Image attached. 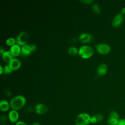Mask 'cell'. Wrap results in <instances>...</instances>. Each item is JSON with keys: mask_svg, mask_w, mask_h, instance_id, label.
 I'll list each match as a JSON object with an SVG mask.
<instances>
[{"mask_svg": "<svg viewBox=\"0 0 125 125\" xmlns=\"http://www.w3.org/2000/svg\"><path fill=\"white\" fill-rule=\"evenodd\" d=\"M25 97L21 95H17L11 99L10 102V107L15 110H19L22 108L26 103Z\"/></svg>", "mask_w": 125, "mask_h": 125, "instance_id": "6da1fadb", "label": "cell"}, {"mask_svg": "<svg viewBox=\"0 0 125 125\" xmlns=\"http://www.w3.org/2000/svg\"><path fill=\"white\" fill-rule=\"evenodd\" d=\"M94 53L93 48L87 45H83L79 48L78 54L83 59H87L90 58Z\"/></svg>", "mask_w": 125, "mask_h": 125, "instance_id": "7a4b0ae2", "label": "cell"}, {"mask_svg": "<svg viewBox=\"0 0 125 125\" xmlns=\"http://www.w3.org/2000/svg\"><path fill=\"white\" fill-rule=\"evenodd\" d=\"M91 116L86 113H81L76 118V125H87L90 123Z\"/></svg>", "mask_w": 125, "mask_h": 125, "instance_id": "3957f363", "label": "cell"}, {"mask_svg": "<svg viewBox=\"0 0 125 125\" xmlns=\"http://www.w3.org/2000/svg\"><path fill=\"white\" fill-rule=\"evenodd\" d=\"M95 48L97 51L102 55H106L111 51L110 45L104 43H101L97 44L95 46Z\"/></svg>", "mask_w": 125, "mask_h": 125, "instance_id": "277c9868", "label": "cell"}, {"mask_svg": "<svg viewBox=\"0 0 125 125\" xmlns=\"http://www.w3.org/2000/svg\"><path fill=\"white\" fill-rule=\"evenodd\" d=\"M28 34L25 31H22L20 33L16 38V43L19 45L22 46L26 44L28 42Z\"/></svg>", "mask_w": 125, "mask_h": 125, "instance_id": "5b68a950", "label": "cell"}, {"mask_svg": "<svg viewBox=\"0 0 125 125\" xmlns=\"http://www.w3.org/2000/svg\"><path fill=\"white\" fill-rule=\"evenodd\" d=\"M124 20V16L121 13L117 14L113 19L112 25L115 28L120 26Z\"/></svg>", "mask_w": 125, "mask_h": 125, "instance_id": "8992f818", "label": "cell"}, {"mask_svg": "<svg viewBox=\"0 0 125 125\" xmlns=\"http://www.w3.org/2000/svg\"><path fill=\"white\" fill-rule=\"evenodd\" d=\"M93 37L92 34L88 33H81L79 36V40L82 43H88L92 41Z\"/></svg>", "mask_w": 125, "mask_h": 125, "instance_id": "52a82bcc", "label": "cell"}, {"mask_svg": "<svg viewBox=\"0 0 125 125\" xmlns=\"http://www.w3.org/2000/svg\"><path fill=\"white\" fill-rule=\"evenodd\" d=\"M8 119L12 123H17L19 118V114L17 110H11L8 113Z\"/></svg>", "mask_w": 125, "mask_h": 125, "instance_id": "ba28073f", "label": "cell"}, {"mask_svg": "<svg viewBox=\"0 0 125 125\" xmlns=\"http://www.w3.org/2000/svg\"><path fill=\"white\" fill-rule=\"evenodd\" d=\"M47 106L43 104H38L35 107V111L39 115L45 113L47 111Z\"/></svg>", "mask_w": 125, "mask_h": 125, "instance_id": "9c48e42d", "label": "cell"}, {"mask_svg": "<svg viewBox=\"0 0 125 125\" xmlns=\"http://www.w3.org/2000/svg\"><path fill=\"white\" fill-rule=\"evenodd\" d=\"M8 64L12 70H16L20 68L21 66V62L19 59L17 58H13L10 62Z\"/></svg>", "mask_w": 125, "mask_h": 125, "instance_id": "30bf717a", "label": "cell"}, {"mask_svg": "<svg viewBox=\"0 0 125 125\" xmlns=\"http://www.w3.org/2000/svg\"><path fill=\"white\" fill-rule=\"evenodd\" d=\"M107 71V66L105 63H101L97 67V73L100 76H104L106 74Z\"/></svg>", "mask_w": 125, "mask_h": 125, "instance_id": "8fae6325", "label": "cell"}, {"mask_svg": "<svg viewBox=\"0 0 125 125\" xmlns=\"http://www.w3.org/2000/svg\"><path fill=\"white\" fill-rule=\"evenodd\" d=\"M10 51L14 57L18 56L21 53V47L19 44L16 43L10 47Z\"/></svg>", "mask_w": 125, "mask_h": 125, "instance_id": "7c38bea8", "label": "cell"}, {"mask_svg": "<svg viewBox=\"0 0 125 125\" xmlns=\"http://www.w3.org/2000/svg\"><path fill=\"white\" fill-rule=\"evenodd\" d=\"M10 107V103L5 100H2L0 102V109L2 112H5L9 110Z\"/></svg>", "mask_w": 125, "mask_h": 125, "instance_id": "4fadbf2b", "label": "cell"}, {"mask_svg": "<svg viewBox=\"0 0 125 125\" xmlns=\"http://www.w3.org/2000/svg\"><path fill=\"white\" fill-rule=\"evenodd\" d=\"M2 58L5 62L9 63L14 58L10 51H5L2 55Z\"/></svg>", "mask_w": 125, "mask_h": 125, "instance_id": "5bb4252c", "label": "cell"}, {"mask_svg": "<svg viewBox=\"0 0 125 125\" xmlns=\"http://www.w3.org/2000/svg\"><path fill=\"white\" fill-rule=\"evenodd\" d=\"M32 52L30 44H26L21 46V53L24 56H28Z\"/></svg>", "mask_w": 125, "mask_h": 125, "instance_id": "9a60e30c", "label": "cell"}, {"mask_svg": "<svg viewBox=\"0 0 125 125\" xmlns=\"http://www.w3.org/2000/svg\"><path fill=\"white\" fill-rule=\"evenodd\" d=\"M103 119V116L101 114H97L91 116L90 123L97 124L101 122Z\"/></svg>", "mask_w": 125, "mask_h": 125, "instance_id": "2e32d148", "label": "cell"}, {"mask_svg": "<svg viewBox=\"0 0 125 125\" xmlns=\"http://www.w3.org/2000/svg\"><path fill=\"white\" fill-rule=\"evenodd\" d=\"M68 53L71 56H75L78 53L79 49L74 46H70L68 49Z\"/></svg>", "mask_w": 125, "mask_h": 125, "instance_id": "e0dca14e", "label": "cell"}, {"mask_svg": "<svg viewBox=\"0 0 125 125\" xmlns=\"http://www.w3.org/2000/svg\"><path fill=\"white\" fill-rule=\"evenodd\" d=\"M119 120L120 119L109 117L107 119V124L108 125H117Z\"/></svg>", "mask_w": 125, "mask_h": 125, "instance_id": "ac0fdd59", "label": "cell"}, {"mask_svg": "<svg viewBox=\"0 0 125 125\" xmlns=\"http://www.w3.org/2000/svg\"><path fill=\"white\" fill-rule=\"evenodd\" d=\"M91 8L92 11H93L94 13L99 14L101 13V8L99 6V5L98 4H97V3H94L91 6Z\"/></svg>", "mask_w": 125, "mask_h": 125, "instance_id": "d6986e66", "label": "cell"}, {"mask_svg": "<svg viewBox=\"0 0 125 125\" xmlns=\"http://www.w3.org/2000/svg\"><path fill=\"white\" fill-rule=\"evenodd\" d=\"M16 43V40L12 37L8 38L6 40V44L10 46H11Z\"/></svg>", "mask_w": 125, "mask_h": 125, "instance_id": "ffe728a7", "label": "cell"}, {"mask_svg": "<svg viewBox=\"0 0 125 125\" xmlns=\"http://www.w3.org/2000/svg\"><path fill=\"white\" fill-rule=\"evenodd\" d=\"M12 70L10 68L9 64L5 65L3 68V72L5 74H10L12 72Z\"/></svg>", "mask_w": 125, "mask_h": 125, "instance_id": "44dd1931", "label": "cell"}, {"mask_svg": "<svg viewBox=\"0 0 125 125\" xmlns=\"http://www.w3.org/2000/svg\"><path fill=\"white\" fill-rule=\"evenodd\" d=\"M109 117H112V118H115L118 119H119V116L118 113L115 111H112L109 114Z\"/></svg>", "mask_w": 125, "mask_h": 125, "instance_id": "7402d4cb", "label": "cell"}, {"mask_svg": "<svg viewBox=\"0 0 125 125\" xmlns=\"http://www.w3.org/2000/svg\"><path fill=\"white\" fill-rule=\"evenodd\" d=\"M7 120V116L5 115H1L0 117V120L1 122H5Z\"/></svg>", "mask_w": 125, "mask_h": 125, "instance_id": "603a6c76", "label": "cell"}, {"mask_svg": "<svg viewBox=\"0 0 125 125\" xmlns=\"http://www.w3.org/2000/svg\"><path fill=\"white\" fill-rule=\"evenodd\" d=\"M80 1L82 3H84V4H90L93 2V0H81Z\"/></svg>", "mask_w": 125, "mask_h": 125, "instance_id": "cb8c5ba5", "label": "cell"}, {"mask_svg": "<svg viewBox=\"0 0 125 125\" xmlns=\"http://www.w3.org/2000/svg\"><path fill=\"white\" fill-rule=\"evenodd\" d=\"M117 125H125V119H120Z\"/></svg>", "mask_w": 125, "mask_h": 125, "instance_id": "d4e9b609", "label": "cell"}, {"mask_svg": "<svg viewBox=\"0 0 125 125\" xmlns=\"http://www.w3.org/2000/svg\"><path fill=\"white\" fill-rule=\"evenodd\" d=\"M30 47H31V49L32 52L35 51L36 50L37 47H36V45L35 44H34L33 43H31V44H30Z\"/></svg>", "mask_w": 125, "mask_h": 125, "instance_id": "484cf974", "label": "cell"}, {"mask_svg": "<svg viewBox=\"0 0 125 125\" xmlns=\"http://www.w3.org/2000/svg\"><path fill=\"white\" fill-rule=\"evenodd\" d=\"M15 125H28L25 122H23V121H18L17 123H16Z\"/></svg>", "mask_w": 125, "mask_h": 125, "instance_id": "4316f807", "label": "cell"}, {"mask_svg": "<svg viewBox=\"0 0 125 125\" xmlns=\"http://www.w3.org/2000/svg\"><path fill=\"white\" fill-rule=\"evenodd\" d=\"M26 110H27V112H32L33 111V108L32 107L29 106V107H27Z\"/></svg>", "mask_w": 125, "mask_h": 125, "instance_id": "83f0119b", "label": "cell"}, {"mask_svg": "<svg viewBox=\"0 0 125 125\" xmlns=\"http://www.w3.org/2000/svg\"><path fill=\"white\" fill-rule=\"evenodd\" d=\"M5 51L4 50V49L2 47H0V54L2 55L5 52Z\"/></svg>", "mask_w": 125, "mask_h": 125, "instance_id": "f1b7e54d", "label": "cell"}, {"mask_svg": "<svg viewBox=\"0 0 125 125\" xmlns=\"http://www.w3.org/2000/svg\"><path fill=\"white\" fill-rule=\"evenodd\" d=\"M121 14L123 15H125V7L123 8L121 10Z\"/></svg>", "mask_w": 125, "mask_h": 125, "instance_id": "f546056e", "label": "cell"}, {"mask_svg": "<svg viewBox=\"0 0 125 125\" xmlns=\"http://www.w3.org/2000/svg\"><path fill=\"white\" fill-rule=\"evenodd\" d=\"M31 125H40V123H39V122H35L31 124Z\"/></svg>", "mask_w": 125, "mask_h": 125, "instance_id": "4dcf8cb0", "label": "cell"}, {"mask_svg": "<svg viewBox=\"0 0 125 125\" xmlns=\"http://www.w3.org/2000/svg\"><path fill=\"white\" fill-rule=\"evenodd\" d=\"M0 74H2V73L3 72V68L2 67L1 65H0Z\"/></svg>", "mask_w": 125, "mask_h": 125, "instance_id": "1f68e13d", "label": "cell"}, {"mask_svg": "<svg viewBox=\"0 0 125 125\" xmlns=\"http://www.w3.org/2000/svg\"><path fill=\"white\" fill-rule=\"evenodd\" d=\"M6 94H7V96H10L11 95V93H10V92L9 91H7Z\"/></svg>", "mask_w": 125, "mask_h": 125, "instance_id": "d6a6232c", "label": "cell"}, {"mask_svg": "<svg viewBox=\"0 0 125 125\" xmlns=\"http://www.w3.org/2000/svg\"><path fill=\"white\" fill-rule=\"evenodd\" d=\"M1 125H6V124H1Z\"/></svg>", "mask_w": 125, "mask_h": 125, "instance_id": "836d02e7", "label": "cell"}]
</instances>
